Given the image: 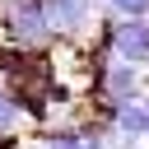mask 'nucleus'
<instances>
[{"label":"nucleus","mask_w":149,"mask_h":149,"mask_svg":"<svg viewBox=\"0 0 149 149\" xmlns=\"http://www.w3.org/2000/svg\"><path fill=\"white\" fill-rule=\"evenodd\" d=\"M88 98L102 102V107H112V116H116L121 102L144 98V70L130 65V61H121V56H112L98 74H88Z\"/></svg>","instance_id":"f03ea898"},{"label":"nucleus","mask_w":149,"mask_h":149,"mask_svg":"<svg viewBox=\"0 0 149 149\" xmlns=\"http://www.w3.org/2000/svg\"><path fill=\"white\" fill-rule=\"evenodd\" d=\"M98 5H107V0H98Z\"/></svg>","instance_id":"9d476101"},{"label":"nucleus","mask_w":149,"mask_h":149,"mask_svg":"<svg viewBox=\"0 0 149 149\" xmlns=\"http://www.w3.org/2000/svg\"><path fill=\"white\" fill-rule=\"evenodd\" d=\"M28 149H47V144H28Z\"/></svg>","instance_id":"1a4fd4ad"},{"label":"nucleus","mask_w":149,"mask_h":149,"mask_svg":"<svg viewBox=\"0 0 149 149\" xmlns=\"http://www.w3.org/2000/svg\"><path fill=\"white\" fill-rule=\"evenodd\" d=\"M112 51L130 65H149V19H121L112 23Z\"/></svg>","instance_id":"20e7f679"},{"label":"nucleus","mask_w":149,"mask_h":149,"mask_svg":"<svg viewBox=\"0 0 149 149\" xmlns=\"http://www.w3.org/2000/svg\"><path fill=\"white\" fill-rule=\"evenodd\" d=\"M107 9L121 19H149V0H107Z\"/></svg>","instance_id":"0eeeda50"},{"label":"nucleus","mask_w":149,"mask_h":149,"mask_svg":"<svg viewBox=\"0 0 149 149\" xmlns=\"http://www.w3.org/2000/svg\"><path fill=\"white\" fill-rule=\"evenodd\" d=\"M0 37L14 47H51L61 42L51 19H47V0H0Z\"/></svg>","instance_id":"f257e3e1"},{"label":"nucleus","mask_w":149,"mask_h":149,"mask_svg":"<svg viewBox=\"0 0 149 149\" xmlns=\"http://www.w3.org/2000/svg\"><path fill=\"white\" fill-rule=\"evenodd\" d=\"M112 149H144V144H140V140H126V135H116V144H112Z\"/></svg>","instance_id":"6e6552de"},{"label":"nucleus","mask_w":149,"mask_h":149,"mask_svg":"<svg viewBox=\"0 0 149 149\" xmlns=\"http://www.w3.org/2000/svg\"><path fill=\"white\" fill-rule=\"evenodd\" d=\"M23 121H28V112H23L19 93H14L9 84H0V135H19Z\"/></svg>","instance_id":"423d86ee"},{"label":"nucleus","mask_w":149,"mask_h":149,"mask_svg":"<svg viewBox=\"0 0 149 149\" xmlns=\"http://www.w3.org/2000/svg\"><path fill=\"white\" fill-rule=\"evenodd\" d=\"M112 130H116V135H126V140L149 135V98H130V102H121V107H116V116H112Z\"/></svg>","instance_id":"39448f33"},{"label":"nucleus","mask_w":149,"mask_h":149,"mask_svg":"<svg viewBox=\"0 0 149 149\" xmlns=\"http://www.w3.org/2000/svg\"><path fill=\"white\" fill-rule=\"evenodd\" d=\"M93 14H98V0H47V19L61 42H84L93 33Z\"/></svg>","instance_id":"7ed1b4c3"}]
</instances>
